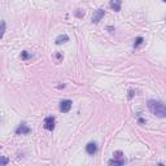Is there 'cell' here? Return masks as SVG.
<instances>
[{"label": "cell", "instance_id": "6da1fadb", "mask_svg": "<svg viewBox=\"0 0 166 166\" xmlns=\"http://www.w3.org/2000/svg\"><path fill=\"white\" fill-rule=\"evenodd\" d=\"M148 109L153 113L156 117L166 118V104L158 100H149L148 101Z\"/></svg>", "mask_w": 166, "mask_h": 166}, {"label": "cell", "instance_id": "7a4b0ae2", "mask_svg": "<svg viewBox=\"0 0 166 166\" xmlns=\"http://www.w3.org/2000/svg\"><path fill=\"white\" fill-rule=\"evenodd\" d=\"M72 100H62L61 103H60V110H61L62 113H68L70 109H72Z\"/></svg>", "mask_w": 166, "mask_h": 166}, {"label": "cell", "instance_id": "3957f363", "mask_svg": "<svg viewBox=\"0 0 166 166\" xmlns=\"http://www.w3.org/2000/svg\"><path fill=\"white\" fill-rule=\"evenodd\" d=\"M31 131L30 127L26 125V123H21V125L16 129V134L17 135H25V134H29Z\"/></svg>", "mask_w": 166, "mask_h": 166}, {"label": "cell", "instance_id": "277c9868", "mask_svg": "<svg viewBox=\"0 0 166 166\" xmlns=\"http://www.w3.org/2000/svg\"><path fill=\"white\" fill-rule=\"evenodd\" d=\"M55 117H47L44 119V129L48 131H52L55 129Z\"/></svg>", "mask_w": 166, "mask_h": 166}, {"label": "cell", "instance_id": "5b68a950", "mask_svg": "<svg viewBox=\"0 0 166 166\" xmlns=\"http://www.w3.org/2000/svg\"><path fill=\"white\" fill-rule=\"evenodd\" d=\"M104 15H105V10L104 9H97L96 12L92 15V22L94 23H97L99 21H100L104 17Z\"/></svg>", "mask_w": 166, "mask_h": 166}, {"label": "cell", "instance_id": "8992f818", "mask_svg": "<svg viewBox=\"0 0 166 166\" xmlns=\"http://www.w3.org/2000/svg\"><path fill=\"white\" fill-rule=\"evenodd\" d=\"M121 5H122V0H110V8L116 12L121 10Z\"/></svg>", "mask_w": 166, "mask_h": 166}, {"label": "cell", "instance_id": "52a82bcc", "mask_svg": "<svg viewBox=\"0 0 166 166\" xmlns=\"http://www.w3.org/2000/svg\"><path fill=\"white\" fill-rule=\"evenodd\" d=\"M97 151V146L95 143H88L86 146V152L88 154H95Z\"/></svg>", "mask_w": 166, "mask_h": 166}, {"label": "cell", "instance_id": "ba28073f", "mask_svg": "<svg viewBox=\"0 0 166 166\" xmlns=\"http://www.w3.org/2000/svg\"><path fill=\"white\" fill-rule=\"evenodd\" d=\"M69 40V37L66 34H62V35H59L57 38H56V44H62L65 43V42Z\"/></svg>", "mask_w": 166, "mask_h": 166}, {"label": "cell", "instance_id": "9c48e42d", "mask_svg": "<svg viewBox=\"0 0 166 166\" xmlns=\"http://www.w3.org/2000/svg\"><path fill=\"white\" fill-rule=\"evenodd\" d=\"M143 42H144V39L142 37H137L136 39H135V42H134V48H137V47H140V45L143 44Z\"/></svg>", "mask_w": 166, "mask_h": 166}, {"label": "cell", "instance_id": "30bf717a", "mask_svg": "<svg viewBox=\"0 0 166 166\" xmlns=\"http://www.w3.org/2000/svg\"><path fill=\"white\" fill-rule=\"evenodd\" d=\"M108 164L109 165H123L125 164V160H117V158H113V160H110Z\"/></svg>", "mask_w": 166, "mask_h": 166}, {"label": "cell", "instance_id": "8fae6325", "mask_svg": "<svg viewBox=\"0 0 166 166\" xmlns=\"http://www.w3.org/2000/svg\"><path fill=\"white\" fill-rule=\"evenodd\" d=\"M31 56H30V53L27 51H23V52H21V59L22 60H27V59H30Z\"/></svg>", "mask_w": 166, "mask_h": 166}, {"label": "cell", "instance_id": "7c38bea8", "mask_svg": "<svg viewBox=\"0 0 166 166\" xmlns=\"http://www.w3.org/2000/svg\"><path fill=\"white\" fill-rule=\"evenodd\" d=\"M4 33H5V22L1 21V33H0V38L4 37Z\"/></svg>", "mask_w": 166, "mask_h": 166}, {"label": "cell", "instance_id": "4fadbf2b", "mask_svg": "<svg viewBox=\"0 0 166 166\" xmlns=\"http://www.w3.org/2000/svg\"><path fill=\"white\" fill-rule=\"evenodd\" d=\"M7 164H8V158H5V157H1V166H5Z\"/></svg>", "mask_w": 166, "mask_h": 166}, {"label": "cell", "instance_id": "5bb4252c", "mask_svg": "<svg viewBox=\"0 0 166 166\" xmlns=\"http://www.w3.org/2000/svg\"><path fill=\"white\" fill-rule=\"evenodd\" d=\"M162 1H164V3H166V0H162Z\"/></svg>", "mask_w": 166, "mask_h": 166}]
</instances>
